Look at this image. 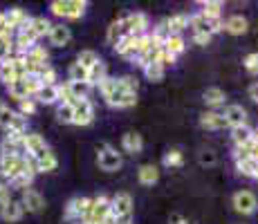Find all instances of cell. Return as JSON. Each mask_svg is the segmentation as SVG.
I'll return each instance as SVG.
<instances>
[{
  "label": "cell",
  "mask_w": 258,
  "mask_h": 224,
  "mask_svg": "<svg viewBox=\"0 0 258 224\" xmlns=\"http://www.w3.org/2000/svg\"><path fill=\"white\" fill-rule=\"evenodd\" d=\"M0 175H3L7 182L16 179L18 175H29L34 177L36 173L32 171L27 162V155L25 157H18V155H0Z\"/></svg>",
  "instance_id": "obj_1"
},
{
  "label": "cell",
  "mask_w": 258,
  "mask_h": 224,
  "mask_svg": "<svg viewBox=\"0 0 258 224\" xmlns=\"http://www.w3.org/2000/svg\"><path fill=\"white\" fill-rule=\"evenodd\" d=\"M86 7H88L86 0H54L49 5L54 16H63V18H81Z\"/></svg>",
  "instance_id": "obj_2"
},
{
  "label": "cell",
  "mask_w": 258,
  "mask_h": 224,
  "mask_svg": "<svg viewBox=\"0 0 258 224\" xmlns=\"http://www.w3.org/2000/svg\"><path fill=\"white\" fill-rule=\"evenodd\" d=\"M97 151H99L97 164H99V168H101V171L112 173V171H119V168H121V155H119L115 148H110L108 143H101Z\"/></svg>",
  "instance_id": "obj_3"
},
{
  "label": "cell",
  "mask_w": 258,
  "mask_h": 224,
  "mask_svg": "<svg viewBox=\"0 0 258 224\" xmlns=\"http://www.w3.org/2000/svg\"><path fill=\"white\" fill-rule=\"evenodd\" d=\"M188 25L193 27V34H209V36L222 29L220 18H207L202 12L196 14V16H188Z\"/></svg>",
  "instance_id": "obj_4"
},
{
  "label": "cell",
  "mask_w": 258,
  "mask_h": 224,
  "mask_svg": "<svg viewBox=\"0 0 258 224\" xmlns=\"http://www.w3.org/2000/svg\"><path fill=\"white\" fill-rule=\"evenodd\" d=\"M121 27H123V36L133 34V36H144L148 27V18L146 14H128V16L121 18Z\"/></svg>",
  "instance_id": "obj_5"
},
{
  "label": "cell",
  "mask_w": 258,
  "mask_h": 224,
  "mask_svg": "<svg viewBox=\"0 0 258 224\" xmlns=\"http://www.w3.org/2000/svg\"><path fill=\"white\" fill-rule=\"evenodd\" d=\"M106 103L108 106H112V108H131V106H135L137 103V94L126 92V90L121 88V83H119V79H117V90L112 94H108Z\"/></svg>",
  "instance_id": "obj_6"
},
{
  "label": "cell",
  "mask_w": 258,
  "mask_h": 224,
  "mask_svg": "<svg viewBox=\"0 0 258 224\" xmlns=\"http://www.w3.org/2000/svg\"><path fill=\"white\" fill-rule=\"evenodd\" d=\"M90 208H92L90 197H74V200H70L66 206V220H72V217H86L88 220Z\"/></svg>",
  "instance_id": "obj_7"
},
{
  "label": "cell",
  "mask_w": 258,
  "mask_h": 224,
  "mask_svg": "<svg viewBox=\"0 0 258 224\" xmlns=\"http://www.w3.org/2000/svg\"><path fill=\"white\" fill-rule=\"evenodd\" d=\"M72 108H74V117H72L74 126H88V123H92L94 108H92V103L88 101V99H79Z\"/></svg>",
  "instance_id": "obj_8"
},
{
  "label": "cell",
  "mask_w": 258,
  "mask_h": 224,
  "mask_svg": "<svg viewBox=\"0 0 258 224\" xmlns=\"http://www.w3.org/2000/svg\"><path fill=\"white\" fill-rule=\"evenodd\" d=\"M112 206H110V200L103 195L94 197L92 200V208H90V215H88V224H97V222H103L108 215H110Z\"/></svg>",
  "instance_id": "obj_9"
},
{
  "label": "cell",
  "mask_w": 258,
  "mask_h": 224,
  "mask_svg": "<svg viewBox=\"0 0 258 224\" xmlns=\"http://www.w3.org/2000/svg\"><path fill=\"white\" fill-rule=\"evenodd\" d=\"M25 148H27V155L34 159H41L49 151V146L45 143V139L36 132H27L25 134Z\"/></svg>",
  "instance_id": "obj_10"
},
{
  "label": "cell",
  "mask_w": 258,
  "mask_h": 224,
  "mask_svg": "<svg viewBox=\"0 0 258 224\" xmlns=\"http://www.w3.org/2000/svg\"><path fill=\"white\" fill-rule=\"evenodd\" d=\"M258 206V200L254 193L249 191H238L234 195V208L238 213H242V215H249V213H254Z\"/></svg>",
  "instance_id": "obj_11"
},
{
  "label": "cell",
  "mask_w": 258,
  "mask_h": 224,
  "mask_svg": "<svg viewBox=\"0 0 258 224\" xmlns=\"http://www.w3.org/2000/svg\"><path fill=\"white\" fill-rule=\"evenodd\" d=\"M110 206H112L110 213L115 217L131 215V213H133V197L128 195V193H117V195L110 200Z\"/></svg>",
  "instance_id": "obj_12"
},
{
  "label": "cell",
  "mask_w": 258,
  "mask_h": 224,
  "mask_svg": "<svg viewBox=\"0 0 258 224\" xmlns=\"http://www.w3.org/2000/svg\"><path fill=\"white\" fill-rule=\"evenodd\" d=\"M5 18H7V27H12L14 32H18V29H23V27H27L29 25V16L21 7L7 9V12H5Z\"/></svg>",
  "instance_id": "obj_13"
},
{
  "label": "cell",
  "mask_w": 258,
  "mask_h": 224,
  "mask_svg": "<svg viewBox=\"0 0 258 224\" xmlns=\"http://www.w3.org/2000/svg\"><path fill=\"white\" fill-rule=\"evenodd\" d=\"M23 208H27V211L32 213H38L43 211V206H45V200H43V195L38 191H34V188H27V191H23Z\"/></svg>",
  "instance_id": "obj_14"
},
{
  "label": "cell",
  "mask_w": 258,
  "mask_h": 224,
  "mask_svg": "<svg viewBox=\"0 0 258 224\" xmlns=\"http://www.w3.org/2000/svg\"><path fill=\"white\" fill-rule=\"evenodd\" d=\"M47 36H49V43H52L54 47H63V45L70 43L72 34H70V27H66V25H52Z\"/></svg>",
  "instance_id": "obj_15"
},
{
  "label": "cell",
  "mask_w": 258,
  "mask_h": 224,
  "mask_svg": "<svg viewBox=\"0 0 258 224\" xmlns=\"http://www.w3.org/2000/svg\"><path fill=\"white\" fill-rule=\"evenodd\" d=\"M231 139H234L236 148H245V146H249V143L254 141V130H251L247 123H242V126L231 128Z\"/></svg>",
  "instance_id": "obj_16"
},
{
  "label": "cell",
  "mask_w": 258,
  "mask_h": 224,
  "mask_svg": "<svg viewBox=\"0 0 258 224\" xmlns=\"http://www.w3.org/2000/svg\"><path fill=\"white\" fill-rule=\"evenodd\" d=\"M23 213H25L23 204L16 200H9L5 206H0V215H3L5 222H18L23 217Z\"/></svg>",
  "instance_id": "obj_17"
},
{
  "label": "cell",
  "mask_w": 258,
  "mask_h": 224,
  "mask_svg": "<svg viewBox=\"0 0 258 224\" xmlns=\"http://www.w3.org/2000/svg\"><path fill=\"white\" fill-rule=\"evenodd\" d=\"M225 121H227V126H231V128H236V126H242L245 123V119H247V110L242 106H227V110H225Z\"/></svg>",
  "instance_id": "obj_18"
},
{
  "label": "cell",
  "mask_w": 258,
  "mask_h": 224,
  "mask_svg": "<svg viewBox=\"0 0 258 224\" xmlns=\"http://www.w3.org/2000/svg\"><path fill=\"white\" fill-rule=\"evenodd\" d=\"M25 63H32V65H49V52L41 45H34L27 54H25Z\"/></svg>",
  "instance_id": "obj_19"
},
{
  "label": "cell",
  "mask_w": 258,
  "mask_h": 224,
  "mask_svg": "<svg viewBox=\"0 0 258 224\" xmlns=\"http://www.w3.org/2000/svg\"><path fill=\"white\" fill-rule=\"evenodd\" d=\"M166 29L168 34H175V36H182V32L188 27V16L186 14H175V16L166 18Z\"/></svg>",
  "instance_id": "obj_20"
},
{
  "label": "cell",
  "mask_w": 258,
  "mask_h": 224,
  "mask_svg": "<svg viewBox=\"0 0 258 224\" xmlns=\"http://www.w3.org/2000/svg\"><path fill=\"white\" fill-rule=\"evenodd\" d=\"M200 123L205 128H209V130H222V128H227V121L220 112H205L200 117Z\"/></svg>",
  "instance_id": "obj_21"
},
{
  "label": "cell",
  "mask_w": 258,
  "mask_h": 224,
  "mask_svg": "<svg viewBox=\"0 0 258 224\" xmlns=\"http://www.w3.org/2000/svg\"><path fill=\"white\" fill-rule=\"evenodd\" d=\"M247 27H249V23H247V18H242V16H231V18H227L225 25H222V29H227L231 36H240V34H245Z\"/></svg>",
  "instance_id": "obj_22"
},
{
  "label": "cell",
  "mask_w": 258,
  "mask_h": 224,
  "mask_svg": "<svg viewBox=\"0 0 258 224\" xmlns=\"http://www.w3.org/2000/svg\"><path fill=\"white\" fill-rule=\"evenodd\" d=\"M137 177H140V182L144 186H153V184L160 179V171H157V166H153V164H144V166H140Z\"/></svg>",
  "instance_id": "obj_23"
},
{
  "label": "cell",
  "mask_w": 258,
  "mask_h": 224,
  "mask_svg": "<svg viewBox=\"0 0 258 224\" xmlns=\"http://www.w3.org/2000/svg\"><path fill=\"white\" fill-rule=\"evenodd\" d=\"M123 151L126 153H133V155H137V153H142L144 148V141H142V134L137 132H126L123 134Z\"/></svg>",
  "instance_id": "obj_24"
},
{
  "label": "cell",
  "mask_w": 258,
  "mask_h": 224,
  "mask_svg": "<svg viewBox=\"0 0 258 224\" xmlns=\"http://www.w3.org/2000/svg\"><path fill=\"white\" fill-rule=\"evenodd\" d=\"M49 27H52V23H49L45 16L29 18V29H32V34L36 38H41V36H45V34H49Z\"/></svg>",
  "instance_id": "obj_25"
},
{
  "label": "cell",
  "mask_w": 258,
  "mask_h": 224,
  "mask_svg": "<svg viewBox=\"0 0 258 224\" xmlns=\"http://www.w3.org/2000/svg\"><path fill=\"white\" fill-rule=\"evenodd\" d=\"M106 77H108V74H106V63L99 58V61L94 63L90 69H88V83H90V86H99V83H101Z\"/></svg>",
  "instance_id": "obj_26"
},
{
  "label": "cell",
  "mask_w": 258,
  "mask_h": 224,
  "mask_svg": "<svg viewBox=\"0 0 258 224\" xmlns=\"http://www.w3.org/2000/svg\"><path fill=\"white\" fill-rule=\"evenodd\" d=\"M66 86H68L70 94L77 99V101H79V99H88V92H90V88H92L88 81H68Z\"/></svg>",
  "instance_id": "obj_27"
},
{
  "label": "cell",
  "mask_w": 258,
  "mask_h": 224,
  "mask_svg": "<svg viewBox=\"0 0 258 224\" xmlns=\"http://www.w3.org/2000/svg\"><path fill=\"white\" fill-rule=\"evenodd\" d=\"M202 99H205V103L207 106H222V103H225V92H222L220 88H207L205 90V94H202Z\"/></svg>",
  "instance_id": "obj_28"
},
{
  "label": "cell",
  "mask_w": 258,
  "mask_h": 224,
  "mask_svg": "<svg viewBox=\"0 0 258 224\" xmlns=\"http://www.w3.org/2000/svg\"><path fill=\"white\" fill-rule=\"evenodd\" d=\"M36 99L41 103H45V106H49V103H56L58 101V86H43L41 90H38Z\"/></svg>",
  "instance_id": "obj_29"
},
{
  "label": "cell",
  "mask_w": 258,
  "mask_h": 224,
  "mask_svg": "<svg viewBox=\"0 0 258 224\" xmlns=\"http://www.w3.org/2000/svg\"><path fill=\"white\" fill-rule=\"evenodd\" d=\"M184 38L182 36H175V34H171V36L166 38V43H164V49L168 54H173V56H177V54H182L184 52Z\"/></svg>",
  "instance_id": "obj_30"
},
{
  "label": "cell",
  "mask_w": 258,
  "mask_h": 224,
  "mask_svg": "<svg viewBox=\"0 0 258 224\" xmlns=\"http://www.w3.org/2000/svg\"><path fill=\"white\" fill-rule=\"evenodd\" d=\"M7 132H14V134H27V119H25L23 114L14 112L12 121H9V126H7Z\"/></svg>",
  "instance_id": "obj_31"
},
{
  "label": "cell",
  "mask_w": 258,
  "mask_h": 224,
  "mask_svg": "<svg viewBox=\"0 0 258 224\" xmlns=\"http://www.w3.org/2000/svg\"><path fill=\"white\" fill-rule=\"evenodd\" d=\"M36 164H38V171L52 173V171H56V166H58V159H56V155H54L52 151H47V153H45V155H43L41 159H36Z\"/></svg>",
  "instance_id": "obj_32"
},
{
  "label": "cell",
  "mask_w": 258,
  "mask_h": 224,
  "mask_svg": "<svg viewBox=\"0 0 258 224\" xmlns=\"http://www.w3.org/2000/svg\"><path fill=\"white\" fill-rule=\"evenodd\" d=\"M9 90V97L12 99H16L18 103L25 101V99H29V94H27V88H25V83H23V79H18V81H14L12 86H7Z\"/></svg>",
  "instance_id": "obj_33"
},
{
  "label": "cell",
  "mask_w": 258,
  "mask_h": 224,
  "mask_svg": "<svg viewBox=\"0 0 258 224\" xmlns=\"http://www.w3.org/2000/svg\"><path fill=\"white\" fill-rule=\"evenodd\" d=\"M225 5L220 3V0H205L202 3V14H205L207 18H220V12Z\"/></svg>",
  "instance_id": "obj_34"
},
{
  "label": "cell",
  "mask_w": 258,
  "mask_h": 224,
  "mask_svg": "<svg viewBox=\"0 0 258 224\" xmlns=\"http://www.w3.org/2000/svg\"><path fill=\"white\" fill-rule=\"evenodd\" d=\"M123 38V27H121V21H115V23H110V27H108V45H115L119 43Z\"/></svg>",
  "instance_id": "obj_35"
},
{
  "label": "cell",
  "mask_w": 258,
  "mask_h": 224,
  "mask_svg": "<svg viewBox=\"0 0 258 224\" xmlns=\"http://www.w3.org/2000/svg\"><path fill=\"white\" fill-rule=\"evenodd\" d=\"M97 61H99V54L92 52V49H83V52L77 56V63H79L81 67H86V69H90Z\"/></svg>",
  "instance_id": "obj_36"
},
{
  "label": "cell",
  "mask_w": 258,
  "mask_h": 224,
  "mask_svg": "<svg viewBox=\"0 0 258 224\" xmlns=\"http://www.w3.org/2000/svg\"><path fill=\"white\" fill-rule=\"evenodd\" d=\"M144 74H146V79L148 81H162L164 79V67L160 65V63H151V65H146L144 67Z\"/></svg>",
  "instance_id": "obj_37"
},
{
  "label": "cell",
  "mask_w": 258,
  "mask_h": 224,
  "mask_svg": "<svg viewBox=\"0 0 258 224\" xmlns=\"http://www.w3.org/2000/svg\"><path fill=\"white\" fill-rule=\"evenodd\" d=\"M256 168H258V162H254V159L238 162V171H240L245 177H256Z\"/></svg>",
  "instance_id": "obj_38"
},
{
  "label": "cell",
  "mask_w": 258,
  "mask_h": 224,
  "mask_svg": "<svg viewBox=\"0 0 258 224\" xmlns=\"http://www.w3.org/2000/svg\"><path fill=\"white\" fill-rule=\"evenodd\" d=\"M182 162H184V157H182V153L177 148H173L164 155V166H182Z\"/></svg>",
  "instance_id": "obj_39"
},
{
  "label": "cell",
  "mask_w": 258,
  "mask_h": 224,
  "mask_svg": "<svg viewBox=\"0 0 258 224\" xmlns=\"http://www.w3.org/2000/svg\"><path fill=\"white\" fill-rule=\"evenodd\" d=\"M56 117H58V121H63V123H72L74 108L68 106V103H61V106H58V110H56Z\"/></svg>",
  "instance_id": "obj_40"
},
{
  "label": "cell",
  "mask_w": 258,
  "mask_h": 224,
  "mask_svg": "<svg viewBox=\"0 0 258 224\" xmlns=\"http://www.w3.org/2000/svg\"><path fill=\"white\" fill-rule=\"evenodd\" d=\"M70 81H88V69L81 67L79 63L70 65Z\"/></svg>",
  "instance_id": "obj_41"
},
{
  "label": "cell",
  "mask_w": 258,
  "mask_h": 224,
  "mask_svg": "<svg viewBox=\"0 0 258 224\" xmlns=\"http://www.w3.org/2000/svg\"><path fill=\"white\" fill-rule=\"evenodd\" d=\"M23 83H25V88H27V94H29V97H36L38 90L43 88V86H41V81H38L36 77H25V79H23Z\"/></svg>",
  "instance_id": "obj_42"
},
{
  "label": "cell",
  "mask_w": 258,
  "mask_h": 224,
  "mask_svg": "<svg viewBox=\"0 0 258 224\" xmlns=\"http://www.w3.org/2000/svg\"><path fill=\"white\" fill-rule=\"evenodd\" d=\"M32 182H34V177H29V175H18L16 179H12V182H9V188H23V191H27V188L32 186Z\"/></svg>",
  "instance_id": "obj_43"
},
{
  "label": "cell",
  "mask_w": 258,
  "mask_h": 224,
  "mask_svg": "<svg viewBox=\"0 0 258 224\" xmlns=\"http://www.w3.org/2000/svg\"><path fill=\"white\" fill-rule=\"evenodd\" d=\"M99 90H101V94H103V99L108 97V94H112L117 90V79H110V77H106L101 83H99Z\"/></svg>",
  "instance_id": "obj_44"
},
{
  "label": "cell",
  "mask_w": 258,
  "mask_h": 224,
  "mask_svg": "<svg viewBox=\"0 0 258 224\" xmlns=\"http://www.w3.org/2000/svg\"><path fill=\"white\" fill-rule=\"evenodd\" d=\"M175 58H177V56H173V54H168L164 47H162V49H160V54H157V63H160V65L164 67V69H166V67H171L173 63H175Z\"/></svg>",
  "instance_id": "obj_45"
},
{
  "label": "cell",
  "mask_w": 258,
  "mask_h": 224,
  "mask_svg": "<svg viewBox=\"0 0 258 224\" xmlns=\"http://www.w3.org/2000/svg\"><path fill=\"white\" fill-rule=\"evenodd\" d=\"M18 106H21V112H18V114H23L25 119H27L29 114L36 112V101H34V99H25V101H21Z\"/></svg>",
  "instance_id": "obj_46"
},
{
  "label": "cell",
  "mask_w": 258,
  "mask_h": 224,
  "mask_svg": "<svg viewBox=\"0 0 258 224\" xmlns=\"http://www.w3.org/2000/svg\"><path fill=\"white\" fill-rule=\"evenodd\" d=\"M198 159H200L202 166H213V164L218 162V155L213 151H202L200 155H198Z\"/></svg>",
  "instance_id": "obj_47"
},
{
  "label": "cell",
  "mask_w": 258,
  "mask_h": 224,
  "mask_svg": "<svg viewBox=\"0 0 258 224\" xmlns=\"http://www.w3.org/2000/svg\"><path fill=\"white\" fill-rule=\"evenodd\" d=\"M119 83H121V88L126 90V92L137 94V79L135 77H121L119 79Z\"/></svg>",
  "instance_id": "obj_48"
},
{
  "label": "cell",
  "mask_w": 258,
  "mask_h": 224,
  "mask_svg": "<svg viewBox=\"0 0 258 224\" xmlns=\"http://www.w3.org/2000/svg\"><path fill=\"white\" fill-rule=\"evenodd\" d=\"M245 67L249 74H258V52L249 54V56L245 58Z\"/></svg>",
  "instance_id": "obj_49"
},
{
  "label": "cell",
  "mask_w": 258,
  "mask_h": 224,
  "mask_svg": "<svg viewBox=\"0 0 258 224\" xmlns=\"http://www.w3.org/2000/svg\"><path fill=\"white\" fill-rule=\"evenodd\" d=\"M9 200H12V188H9V184H0V206H5Z\"/></svg>",
  "instance_id": "obj_50"
},
{
  "label": "cell",
  "mask_w": 258,
  "mask_h": 224,
  "mask_svg": "<svg viewBox=\"0 0 258 224\" xmlns=\"http://www.w3.org/2000/svg\"><path fill=\"white\" fill-rule=\"evenodd\" d=\"M193 41H196L198 45H209L211 36H209V34H193Z\"/></svg>",
  "instance_id": "obj_51"
},
{
  "label": "cell",
  "mask_w": 258,
  "mask_h": 224,
  "mask_svg": "<svg viewBox=\"0 0 258 224\" xmlns=\"http://www.w3.org/2000/svg\"><path fill=\"white\" fill-rule=\"evenodd\" d=\"M247 153H249V159H254V162H258V143L251 141L249 146H247Z\"/></svg>",
  "instance_id": "obj_52"
},
{
  "label": "cell",
  "mask_w": 258,
  "mask_h": 224,
  "mask_svg": "<svg viewBox=\"0 0 258 224\" xmlns=\"http://www.w3.org/2000/svg\"><path fill=\"white\" fill-rule=\"evenodd\" d=\"M168 224H188V220H184L180 213H173V215L168 217Z\"/></svg>",
  "instance_id": "obj_53"
},
{
  "label": "cell",
  "mask_w": 258,
  "mask_h": 224,
  "mask_svg": "<svg viewBox=\"0 0 258 224\" xmlns=\"http://www.w3.org/2000/svg\"><path fill=\"white\" fill-rule=\"evenodd\" d=\"M249 99H251L254 103H258V83H254V86L249 88Z\"/></svg>",
  "instance_id": "obj_54"
},
{
  "label": "cell",
  "mask_w": 258,
  "mask_h": 224,
  "mask_svg": "<svg viewBox=\"0 0 258 224\" xmlns=\"http://www.w3.org/2000/svg\"><path fill=\"white\" fill-rule=\"evenodd\" d=\"M5 110H7V103H5V101H3V99H0V114H3Z\"/></svg>",
  "instance_id": "obj_55"
},
{
  "label": "cell",
  "mask_w": 258,
  "mask_h": 224,
  "mask_svg": "<svg viewBox=\"0 0 258 224\" xmlns=\"http://www.w3.org/2000/svg\"><path fill=\"white\" fill-rule=\"evenodd\" d=\"M254 143H258V130H254Z\"/></svg>",
  "instance_id": "obj_56"
},
{
  "label": "cell",
  "mask_w": 258,
  "mask_h": 224,
  "mask_svg": "<svg viewBox=\"0 0 258 224\" xmlns=\"http://www.w3.org/2000/svg\"><path fill=\"white\" fill-rule=\"evenodd\" d=\"M256 179H258V168H256Z\"/></svg>",
  "instance_id": "obj_57"
}]
</instances>
